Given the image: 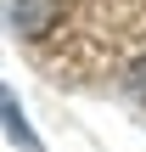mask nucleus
<instances>
[{"mask_svg": "<svg viewBox=\"0 0 146 152\" xmlns=\"http://www.w3.org/2000/svg\"><path fill=\"white\" fill-rule=\"evenodd\" d=\"M129 90L146 102V56H135V62H129Z\"/></svg>", "mask_w": 146, "mask_h": 152, "instance_id": "obj_3", "label": "nucleus"}, {"mask_svg": "<svg viewBox=\"0 0 146 152\" xmlns=\"http://www.w3.org/2000/svg\"><path fill=\"white\" fill-rule=\"evenodd\" d=\"M0 130H6V135H11L23 152H39V135L28 130V113H23V102H17L6 85H0Z\"/></svg>", "mask_w": 146, "mask_h": 152, "instance_id": "obj_2", "label": "nucleus"}, {"mask_svg": "<svg viewBox=\"0 0 146 152\" xmlns=\"http://www.w3.org/2000/svg\"><path fill=\"white\" fill-rule=\"evenodd\" d=\"M62 17V0H11V28L23 39H45Z\"/></svg>", "mask_w": 146, "mask_h": 152, "instance_id": "obj_1", "label": "nucleus"}]
</instances>
